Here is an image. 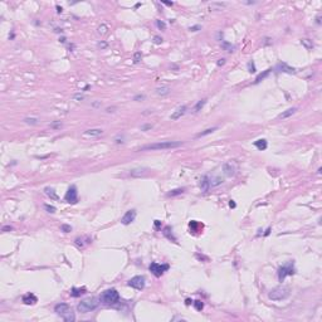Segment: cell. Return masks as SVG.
<instances>
[{
	"instance_id": "cell-9",
	"label": "cell",
	"mask_w": 322,
	"mask_h": 322,
	"mask_svg": "<svg viewBox=\"0 0 322 322\" xmlns=\"http://www.w3.org/2000/svg\"><path fill=\"white\" fill-rule=\"evenodd\" d=\"M64 199H66V201L69 203V204H76L78 201V191H77L76 185H71L68 187L66 195H64Z\"/></svg>"
},
{
	"instance_id": "cell-52",
	"label": "cell",
	"mask_w": 322,
	"mask_h": 322,
	"mask_svg": "<svg viewBox=\"0 0 322 322\" xmlns=\"http://www.w3.org/2000/svg\"><path fill=\"white\" fill-rule=\"evenodd\" d=\"M62 10H63V9H62V8H59V7H57V12H58V13H62Z\"/></svg>"
},
{
	"instance_id": "cell-3",
	"label": "cell",
	"mask_w": 322,
	"mask_h": 322,
	"mask_svg": "<svg viewBox=\"0 0 322 322\" xmlns=\"http://www.w3.org/2000/svg\"><path fill=\"white\" fill-rule=\"evenodd\" d=\"M101 303L107 305V306H113L120 302V293L115 288H110L102 292V295L100 296Z\"/></svg>"
},
{
	"instance_id": "cell-16",
	"label": "cell",
	"mask_w": 322,
	"mask_h": 322,
	"mask_svg": "<svg viewBox=\"0 0 322 322\" xmlns=\"http://www.w3.org/2000/svg\"><path fill=\"white\" fill-rule=\"evenodd\" d=\"M23 302L25 305H34V303H37L38 302V298L34 293H30V292H29V293L23 296Z\"/></svg>"
},
{
	"instance_id": "cell-42",
	"label": "cell",
	"mask_w": 322,
	"mask_h": 322,
	"mask_svg": "<svg viewBox=\"0 0 322 322\" xmlns=\"http://www.w3.org/2000/svg\"><path fill=\"white\" fill-rule=\"evenodd\" d=\"M98 47H100L101 49H105V48L108 47V44L106 42H100V43H98Z\"/></svg>"
},
{
	"instance_id": "cell-24",
	"label": "cell",
	"mask_w": 322,
	"mask_h": 322,
	"mask_svg": "<svg viewBox=\"0 0 322 322\" xmlns=\"http://www.w3.org/2000/svg\"><path fill=\"white\" fill-rule=\"evenodd\" d=\"M271 71H272V69H266V71H264L263 73L258 74V76H257V78H255V81H254L255 85H257V83H259L260 81H263V79H264L266 77H268V74L271 73Z\"/></svg>"
},
{
	"instance_id": "cell-23",
	"label": "cell",
	"mask_w": 322,
	"mask_h": 322,
	"mask_svg": "<svg viewBox=\"0 0 322 322\" xmlns=\"http://www.w3.org/2000/svg\"><path fill=\"white\" fill-rule=\"evenodd\" d=\"M44 191H46V194L51 198V199H53V200H58L59 199V196L57 195V192L54 191V189H52V187H46Z\"/></svg>"
},
{
	"instance_id": "cell-17",
	"label": "cell",
	"mask_w": 322,
	"mask_h": 322,
	"mask_svg": "<svg viewBox=\"0 0 322 322\" xmlns=\"http://www.w3.org/2000/svg\"><path fill=\"white\" fill-rule=\"evenodd\" d=\"M102 133H103L102 128H90V130L85 131L83 135L85 136H91V137H97V136H101Z\"/></svg>"
},
{
	"instance_id": "cell-38",
	"label": "cell",
	"mask_w": 322,
	"mask_h": 322,
	"mask_svg": "<svg viewBox=\"0 0 322 322\" xmlns=\"http://www.w3.org/2000/svg\"><path fill=\"white\" fill-rule=\"evenodd\" d=\"M61 229H62V232H64V233H69V232L72 230V226L68 225V224H62V225H61Z\"/></svg>"
},
{
	"instance_id": "cell-27",
	"label": "cell",
	"mask_w": 322,
	"mask_h": 322,
	"mask_svg": "<svg viewBox=\"0 0 322 322\" xmlns=\"http://www.w3.org/2000/svg\"><path fill=\"white\" fill-rule=\"evenodd\" d=\"M216 128L218 127H211V128H206V130H204V131H201V132H199L196 135V137L199 138V137H204V136H206V135H210V133H213L214 131H216Z\"/></svg>"
},
{
	"instance_id": "cell-50",
	"label": "cell",
	"mask_w": 322,
	"mask_h": 322,
	"mask_svg": "<svg viewBox=\"0 0 322 322\" xmlns=\"http://www.w3.org/2000/svg\"><path fill=\"white\" fill-rule=\"evenodd\" d=\"M164 4H166V5H169V7H172L174 5V3H169V1H162Z\"/></svg>"
},
{
	"instance_id": "cell-12",
	"label": "cell",
	"mask_w": 322,
	"mask_h": 322,
	"mask_svg": "<svg viewBox=\"0 0 322 322\" xmlns=\"http://www.w3.org/2000/svg\"><path fill=\"white\" fill-rule=\"evenodd\" d=\"M276 68L278 69L279 72H283V73H288V74H295V73H296V69H295L293 67L288 66V64L284 63V62H281V63H278V64H277V67H276Z\"/></svg>"
},
{
	"instance_id": "cell-40",
	"label": "cell",
	"mask_w": 322,
	"mask_h": 322,
	"mask_svg": "<svg viewBox=\"0 0 322 322\" xmlns=\"http://www.w3.org/2000/svg\"><path fill=\"white\" fill-rule=\"evenodd\" d=\"M61 126H62L61 121H57V122H53V123H51V127H53V128H61Z\"/></svg>"
},
{
	"instance_id": "cell-33",
	"label": "cell",
	"mask_w": 322,
	"mask_h": 322,
	"mask_svg": "<svg viewBox=\"0 0 322 322\" xmlns=\"http://www.w3.org/2000/svg\"><path fill=\"white\" fill-rule=\"evenodd\" d=\"M24 122L28 123V125H37V123H38V118L27 117V118H24Z\"/></svg>"
},
{
	"instance_id": "cell-39",
	"label": "cell",
	"mask_w": 322,
	"mask_h": 322,
	"mask_svg": "<svg viewBox=\"0 0 322 322\" xmlns=\"http://www.w3.org/2000/svg\"><path fill=\"white\" fill-rule=\"evenodd\" d=\"M85 98H86L85 95H81V93H77V95L73 96V100H74V101H83Z\"/></svg>"
},
{
	"instance_id": "cell-15",
	"label": "cell",
	"mask_w": 322,
	"mask_h": 322,
	"mask_svg": "<svg viewBox=\"0 0 322 322\" xmlns=\"http://www.w3.org/2000/svg\"><path fill=\"white\" fill-rule=\"evenodd\" d=\"M200 190L203 192H208L210 189V179L208 176H203L200 179Z\"/></svg>"
},
{
	"instance_id": "cell-49",
	"label": "cell",
	"mask_w": 322,
	"mask_h": 322,
	"mask_svg": "<svg viewBox=\"0 0 322 322\" xmlns=\"http://www.w3.org/2000/svg\"><path fill=\"white\" fill-rule=\"evenodd\" d=\"M229 206H230V208H235V206H237L235 203H234V200H230V201H229Z\"/></svg>"
},
{
	"instance_id": "cell-22",
	"label": "cell",
	"mask_w": 322,
	"mask_h": 322,
	"mask_svg": "<svg viewBox=\"0 0 322 322\" xmlns=\"http://www.w3.org/2000/svg\"><path fill=\"white\" fill-rule=\"evenodd\" d=\"M170 87H167V86H162V87H158L156 88V93L158 96H166V95H169L170 93Z\"/></svg>"
},
{
	"instance_id": "cell-5",
	"label": "cell",
	"mask_w": 322,
	"mask_h": 322,
	"mask_svg": "<svg viewBox=\"0 0 322 322\" xmlns=\"http://www.w3.org/2000/svg\"><path fill=\"white\" fill-rule=\"evenodd\" d=\"M288 296H289L288 287H277V288H273L268 293V297L272 301H282V300H286Z\"/></svg>"
},
{
	"instance_id": "cell-14",
	"label": "cell",
	"mask_w": 322,
	"mask_h": 322,
	"mask_svg": "<svg viewBox=\"0 0 322 322\" xmlns=\"http://www.w3.org/2000/svg\"><path fill=\"white\" fill-rule=\"evenodd\" d=\"M148 172V169L146 167H136V169H132L130 171V175L132 177H141V176H145Z\"/></svg>"
},
{
	"instance_id": "cell-13",
	"label": "cell",
	"mask_w": 322,
	"mask_h": 322,
	"mask_svg": "<svg viewBox=\"0 0 322 322\" xmlns=\"http://www.w3.org/2000/svg\"><path fill=\"white\" fill-rule=\"evenodd\" d=\"M186 110H187V107H186V106H181V107H179V108H177V110H176L174 113H171V115H170V118H171L172 121L179 120V118H181L182 116L185 115Z\"/></svg>"
},
{
	"instance_id": "cell-37",
	"label": "cell",
	"mask_w": 322,
	"mask_h": 322,
	"mask_svg": "<svg viewBox=\"0 0 322 322\" xmlns=\"http://www.w3.org/2000/svg\"><path fill=\"white\" fill-rule=\"evenodd\" d=\"M156 25H157V28L160 29V30H165V29H166V24L162 22V20H156Z\"/></svg>"
},
{
	"instance_id": "cell-35",
	"label": "cell",
	"mask_w": 322,
	"mask_h": 322,
	"mask_svg": "<svg viewBox=\"0 0 322 322\" xmlns=\"http://www.w3.org/2000/svg\"><path fill=\"white\" fill-rule=\"evenodd\" d=\"M44 209H46L48 213H52V214H53V213H56V210H57L56 206L49 205V204H44Z\"/></svg>"
},
{
	"instance_id": "cell-30",
	"label": "cell",
	"mask_w": 322,
	"mask_h": 322,
	"mask_svg": "<svg viewBox=\"0 0 322 322\" xmlns=\"http://www.w3.org/2000/svg\"><path fill=\"white\" fill-rule=\"evenodd\" d=\"M223 180L220 176H216V177H211L210 179V186H218V185H220L223 184Z\"/></svg>"
},
{
	"instance_id": "cell-43",
	"label": "cell",
	"mask_w": 322,
	"mask_h": 322,
	"mask_svg": "<svg viewBox=\"0 0 322 322\" xmlns=\"http://www.w3.org/2000/svg\"><path fill=\"white\" fill-rule=\"evenodd\" d=\"M162 42V38H160V37H155L153 38V43L155 44H160Z\"/></svg>"
},
{
	"instance_id": "cell-1",
	"label": "cell",
	"mask_w": 322,
	"mask_h": 322,
	"mask_svg": "<svg viewBox=\"0 0 322 322\" xmlns=\"http://www.w3.org/2000/svg\"><path fill=\"white\" fill-rule=\"evenodd\" d=\"M182 145L181 141H162V142H155L150 145H145L140 148V151H153V150H169V148H176Z\"/></svg>"
},
{
	"instance_id": "cell-19",
	"label": "cell",
	"mask_w": 322,
	"mask_h": 322,
	"mask_svg": "<svg viewBox=\"0 0 322 322\" xmlns=\"http://www.w3.org/2000/svg\"><path fill=\"white\" fill-rule=\"evenodd\" d=\"M297 112V107H292V108H288V110H286L281 113V115L278 116V118H281V120H284V118H288L289 116L292 115H295V113Z\"/></svg>"
},
{
	"instance_id": "cell-48",
	"label": "cell",
	"mask_w": 322,
	"mask_h": 322,
	"mask_svg": "<svg viewBox=\"0 0 322 322\" xmlns=\"http://www.w3.org/2000/svg\"><path fill=\"white\" fill-rule=\"evenodd\" d=\"M12 229H13V228L8 225V226H4V228H3V232H9V230H12Z\"/></svg>"
},
{
	"instance_id": "cell-7",
	"label": "cell",
	"mask_w": 322,
	"mask_h": 322,
	"mask_svg": "<svg viewBox=\"0 0 322 322\" xmlns=\"http://www.w3.org/2000/svg\"><path fill=\"white\" fill-rule=\"evenodd\" d=\"M169 268H170L169 264H160V263H157V262H152L150 267H148L150 272L155 277H161Z\"/></svg>"
},
{
	"instance_id": "cell-2",
	"label": "cell",
	"mask_w": 322,
	"mask_h": 322,
	"mask_svg": "<svg viewBox=\"0 0 322 322\" xmlns=\"http://www.w3.org/2000/svg\"><path fill=\"white\" fill-rule=\"evenodd\" d=\"M100 303H101L100 298L90 297V298H86V300L79 302L78 306H77V310H78V312H81V313H88V312L95 311L97 307L100 306Z\"/></svg>"
},
{
	"instance_id": "cell-45",
	"label": "cell",
	"mask_w": 322,
	"mask_h": 322,
	"mask_svg": "<svg viewBox=\"0 0 322 322\" xmlns=\"http://www.w3.org/2000/svg\"><path fill=\"white\" fill-rule=\"evenodd\" d=\"M199 29H201V27H200V25H195V27H190V30H191V32H198V30H199Z\"/></svg>"
},
{
	"instance_id": "cell-10",
	"label": "cell",
	"mask_w": 322,
	"mask_h": 322,
	"mask_svg": "<svg viewBox=\"0 0 322 322\" xmlns=\"http://www.w3.org/2000/svg\"><path fill=\"white\" fill-rule=\"evenodd\" d=\"M221 170H223V174L228 177H232L237 174V166L233 164V162H225V164L223 165Z\"/></svg>"
},
{
	"instance_id": "cell-4",
	"label": "cell",
	"mask_w": 322,
	"mask_h": 322,
	"mask_svg": "<svg viewBox=\"0 0 322 322\" xmlns=\"http://www.w3.org/2000/svg\"><path fill=\"white\" fill-rule=\"evenodd\" d=\"M54 312H56L58 316H61L66 322H73L74 320H76L74 312L72 311V308L67 303H58V305H56V307H54Z\"/></svg>"
},
{
	"instance_id": "cell-28",
	"label": "cell",
	"mask_w": 322,
	"mask_h": 322,
	"mask_svg": "<svg viewBox=\"0 0 322 322\" xmlns=\"http://www.w3.org/2000/svg\"><path fill=\"white\" fill-rule=\"evenodd\" d=\"M206 98H204V100H200V101H198V103L195 105V107H194V112L196 113V112H199V111H201L203 110V107L205 106V103H206Z\"/></svg>"
},
{
	"instance_id": "cell-25",
	"label": "cell",
	"mask_w": 322,
	"mask_h": 322,
	"mask_svg": "<svg viewBox=\"0 0 322 322\" xmlns=\"http://www.w3.org/2000/svg\"><path fill=\"white\" fill-rule=\"evenodd\" d=\"M185 191V189L184 187H177V189H172V190H170L169 192H167V196H176V195H181L182 192Z\"/></svg>"
},
{
	"instance_id": "cell-51",
	"label": "cell",
	"mask_w": 322,
	"mask_h": 322,
	"mask_svg": "<svg viewBox=\"0 0 322 322\" xmlns=\"http://www.w3.org/2000/svg\"><path fill=\"white\" fill-rule=\"evenodd\" d=\"M269 233H271V228H268V229H267V230H266V233H264V235H268V234H269Z\"/></svg>"
},
{
	"instance_id": "cell-6",
	"label": "cell",
	"mask_w": 322,
	"mask_h": 322,
	"mask_svg": "<svg viewBox=\"0 0 322 322\" xmlns=\"http://www.w3.org/2000/svg\"><path fill=\"white\" fill-rule=\"evenodd\" d=\"M295 273H296V268H295L293 262H288L287 264L282 266L278 269V279H279V282H283L286 279V277L293 276Z\"/></svg>"
},
{
	"instance_id": "cell-44",
	"label": "cell",
	"mask_w": 322,
	"mask_h": 322,
	"mask_svg": "<svg viewBox=\"0 0 322 322\" xmlns=\"http://www.w3.org/2000/svg\"><path fill=\"white\" fill-rule=\"evenodd\" d=\"M150 128H152V125H143L141 127V131H146V130H150Z\"/></svg>"
},
{
	"instance_id": "cell-21",
	"label": "cell",
	"mask_w": 322,
	"mask_h": 322,
	"mask_svg": "<svg viewBox=\"0 0 322 322\" xmlns=\"http://www.w3.org/2000/svg\"><path fill=\"white\" fill-rule=\"evenodd\" d=\"M86 293V288H77V287H73L71 289V296L72 297H79L82 295Z\"/></svg>"
},
{
	"instance_id": "cell-8",
	"label": "cell",
	"mask_w": 322,
	"mask_h": 322,
	"mask_svg": "<svg viewBox=\"0 0 322 322\" xmlns=\"http://www.w3.org/2000/svg\"><path fill=\"white\" fill-rule=\"evenodd\" d=\"M127 284L132 287V288H135L137 291H141L145 288V284H146V278L143 276H135V277H132V278L127 282Z\"/></svg>"
},
{
	"instance_id": "cell-34",
	"label": "cell",
	"mask_w": 322,
	"mask_h": 322,
	"mask_svg": "<svg viewBox=\"0 0 322 322\" xmlns=\"http://www.w3.org/2000/svg\"><path fill=\"white\" fill-rule=\"evenodd\" d=\"M194 307L198 311H201L203 308H204V303H203L200 300H196V301H194Z\"/></svg>"
},
{
	"instance_id": "cell-11",
	"label": "cell",
	"mask_w": 322,
	"mask_h": 322,
	"mask_svg": "<svg viewBox=\"0 0 322 322\" xmlns=\"http://www.w3.org/2000/svg\"><path fill=\"white\" fill-rule=\"evenodd\" d=\"M136 219V210L135 209H131V210H127L125 213V215L121 218V223L123 225H128Z\"/></svg>"
},
{
	"instance_id": "cell-31",
	"label": "cell",
	"mask_w": 322,
	"mask_h": 322,
	"mask_svg": "<svg viewBox=\"0 0 322 322\" xmlns=\"http://www.w3.org/2000/svg\"><path fill=\"white\" fill-rule=\"evenodd\" d=\"M107 30H108V27L106 25L105 23L101 24V25L97 28V33L100 34V35H103V34H106V33H107Z\"/></svg>"
},
{
	"instance_id": "cell-32",
	"label": "cell",
	"mask_w": 322,
	"mask_h": 322,
	"mask_svg": "<svg viewBox=\"0 0 322 322\" xmlns=\"http://www.w3.org/2000/svg\"><path fill=\"white\" fill-rule=\"evenodd\" d=\"M221 47L226 52H233V49H234V46H232V44L228 42H221Z\"/></svg>"
},
{
	"instance_id": "cell-18",
	"label": "cell",
	"mask_w": 322,
	"mask_h": 322,
	"mask_svg": "<svg viewBox=\"0 0 322 322\" xmlns=\"http://www.w3.org/2000/svg\"><path fill=\"white\" fill-rule=\"evenodd\" d=\"M253 145L258 148V150H260V151H263V150H266L267 147H268V142H267V140L266 138H259V140H257V141H254V143Z\"/></svg>"
},
{
	"instance_id": "cell-26",
	"label": "cell",
	"mask_w": 322,
	"mask_h": 322,
	"mask_svg": "<svg viewBox=\"0 0 322 322\" xmlns=\"http://www.w3.org/2000/svg\"><path fill=\"white\" fill-rule=\"evenodd\" d=\"M171 232H172V230H171V228H170V226H166L162 233H164V235H165L166 238H169L170 240H172V242H176V238H175L174 235H172V233H171Z\"/></svg>"
},
{
	"instance_id": "cell-36",
	"label": "cell",
	"mask_w": 322,
	"mask_h": 322,
	"mask_svg": "<svg viewBox=\"0 0 322 322\" xmlns=\"http://www.w3.org/2000/svg\"><path fill=\"white\" fill-rule=\"evenodd\" d=\"M141 58H142L141 52H136L135 54H133V63H138L141 61Z\"/></svg>"
},
{
	"instance_id": "cell-41",
	"label": "cell",
	"mask_w": 322,
	"mask_h": 322,
	"mask_svg": "<svg viewBox=\"0 0 322 322\" xmlns=\"http://www.w3.org/2000/svg\"><path fill=\"white\" fill-rule=\"evenodd\" d=\"M248 68H249V72H255V67H254V63L253 62H249L248 63Z\"/></svg>"
},
{
	"instance_id": "cell-29",
	"label": "cell",
	"mask_w": 322,
	"mask_h": 322,
	"mask_svg": "<svg viewBox=\"0 0 322 322\" xmlns=\"http://www.w3.org/2000/svg\"><path fill=\"white\" fill-rule=\"evenodd\" d=\"M301 44L302 46H303L306 49H312L313 48V43H312V41L311 39H307V38H303L301 41Z\"/></svg>"
},
{
	"instance_id": "cell-20",
	"label": "cell",
	"mask_w": 322,
	"mask_h": 322,
	"mask_svg": "<svg viewBox=\"0 0 322 322\" xmlns=\"http://www.w3.org/2000/svg\"><path fill=\"white\" fill-rule=\"evenodd\" d=\"M226 7V3H219V1H214V3H211L209 4V10H223Z\"/></svg>"
},
{
	"instance_id": "cell-47",
	"label": "cell",
	"mask_w": 322,
	"mask_h": 322,
	"mask_svg": "<svg viewBox=\"0 0 322 322\" xmlns=\"http://www.w3.org/2000/svg\"><path fill=\"white\" fill-rule=\"evenodd\" d=\"M143 98H145V96H143V95H137L135 98H133V100L137 101V100H143Z\"/></svg>"
},
{
	"instance_id": "cell-46",
	"label": "cell",
	"mask_w": 322,
	"mask_h": 322,
	"mask_svg": "<svg viewBox=\"0 0 322 322\" xmlns=\"http://www.w3.org/2000/svg\"><path fill=\"white\" fill-rule=\"evenodd\" d=\"M224 64H225V59H224V58H221V59H219V61H218V66H219V67H220V66H224Z\"/></svg>"
}]
</instances>
